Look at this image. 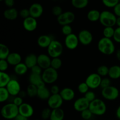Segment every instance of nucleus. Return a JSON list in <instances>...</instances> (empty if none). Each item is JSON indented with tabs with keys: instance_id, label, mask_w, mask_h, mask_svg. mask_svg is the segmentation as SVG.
Here are the masks:
<instances>
[{
	"instance_id": "obj_1",
	"label": "nucleus",
	"mask_w": 120,
	"mask_h": 120,
	"mask_svg": "<svg viewBox=\"0 0 120 120\" xmlns=\"http://www.w3.org/2000/svg\"><path fill=\"white\" fill-rule=\"evenodd\" d=\"M98 50L105 55H111L115 52L116 47L111 39L103 37L99 40L97 44Z\"/></svg>"
},
{
	"instance_id": "obj_2",
	"label": "nucleus",
	"mask_w": 120,
	"mask_h": 120,
	"mask_svg": "<svg viewBox=\"0 0 120 120\" xmlns=\"http://www.w3.org/2000/svg\"><path fill=\"white\" fill-rule=\"evenodd\" d=\"M1 114L5 119L14 120L19 114V107L13 103H8L2 107Z\"/></svg>"
},
{
	"instance_id": "obj_3",
	"label": "nucleus",
	"mask_w": 120,
	"mask_h": 120,
	"mask_svg": "<svg viewBox=\"0 0 120 120\" xmlns=\"http://www.w3.org/2000/svg\"><path fill=\"white\" fill-rule=\"evenodd\" d=\"M89 109L93 115L101 116L106 112L107 105L104 101L99 98H96L90 103Z\"/></svg>"
},
{
	"instance_id": "obj_4",
	"label": "nucleus",
	"mask_w": 120,
	"mask_h": 120,
	"mask_svg": "<svg viewBox=\"0 0 120 120\" xmlns=\"http://www.w3.org/2000/svg\"><path fill=\"white\" fill-rule=\"evenodd\" d=\"M117 17L114 13L109 11H103L101 12L100 22L105 27H114L116 25Z\"/></svg>"
},
{
	"instance_id": "obj_5",
	"label": "nucleus",
	"mask_w": 120,
	"mask_h": 120,
	"mask_svg": "<svg viewBox=\"0 0 120 120\" xmlns=\"http://www.w3.org/2000/svg\"><path fill=\"white\" fill-rule=\"evenodd\" d=\"M47 49L48 55L51 58L60 57L63 53V46L61 42L53 39Z\"/></svg>"
},
{
	"instance_id": "obj_6",
	"label": "nucleus",
	"mask_w": 120,
	"mask_h": 120,
	"mask_svg": "<svg viewBox=\"0 0 120 120\" xmlns=\"http://www.w3.org/2000/svg\"><path fill=\"white\" fill-rule=\"evenodd\" d=\"M59 75L57 70L51 67L43 70L42 74V79L46 84H53L55 83Z\"/></svg>"
},
{
	"instance_id": "obj_7",
	"label": "nucleus",
	"mask_w": 120,
	"mask_h": 120,
	"mask_svg": "<svg viewBox=\"0 0 120 120\" xmlns=\"http://www.w3.org/2000/svg\"><path fill=\"white\" fill-rule=\"evenodd\" d=\"M120 95L119 90L116 87L110 86L101 90V96L104 99L109 101H114L118 98Z\"/></svg>"
},
{
	"instance_id": "obj_8",
	"label": "nucleus",
	"mask_w": 120,
	"mask_h": 120,
	"mask_svg": "<svg viewBox=\"0 0 120 120\" xmlns=\"http://www.w3.org/2000/svg\"><path fill=\"white\" fill-rule=\"evenodd\" d=\"M76 16L71 11H66L63 12L60 16L57 17V21L60 25L64 26L66 25H70L75 21Z\"/></svg>"
},
{
	"instance_id": "obj_9",
	"label": "nucleus",
	"mask_w": 120,
	"mask_h": 120,
	"mask_svg": "<svg viewBox=\"0 0 120 120\" xmlns=\"http://www.w3.org/2000/svg\"><path fill=\"white\" fill-rule=\"evenodd\" d=\"M102 77L97 73H93L87 77L85 82L89 88L91 89H96L100 87Z\"/></svg>"
},
{
	"instance_id": "obj_10",
	"label": "nucleus",
	"mask_w": 120,
	"mask_h": 120,
	"mask_svg": "<svg viewBox=\"0 0 120 120\" xmlns=\"http://www.w3.org/2000/svg\"><path fill=\"white\" fill-rule=\"evenodd\" d=\"M79 42L84 46H87L91 44L93 40V36L90 31L87 29L80 30L78 34Z\"/></svg>"
},
{
	"instance_id": "obj_11",
	"label": "nucleus",
	"mask_w": 120,
	"mask_h": 120,
	"mask_svg": "<svg viewBox=\"0 0 120 120\" xmlns=\"http://www.w3.org/2000/svg\"><path fill=\"white\" fill-rule=\"evenodd\" d=\"M47 101H48V107L51 109L52 110H54V109L61 108L64 101L60 94H52Z\"/></svg>"
},
{
	"instance_id": "obj_12",
	"label": "nucleus",
	"mask_w": 120,
	"mask_h": 120,
	"mask_svg": "<svg viewBox=\"0 0 120 120\" xmlns=\"http://www.w3.org/2000/svg\"><path fill=\"white\" fill-rule=\"evenodd\" d=\"M79 43L78 36L73 33L65 37L64 44L66 47L69 50H74L76 49Z\"/></svg>"
},
{
	"instance_id": "obj_13",
	"label": "nucleus",
	"mask_w": 120,
	"mask_h": 120,
	"mask_svg": "<svg viewBox=\"0 0 120 120\" xmlns=\"http://www.w3.org/2000/svg\"><path fill=\"white\" fill-rule=\"evenodd\" d=\"M8 92L12 96H17L21 91V87L19 82L15 79H11L6 87Z\"/></svg>"
},
{
	"instance_id": "obj_14",
	"label": "nucleus",
	"mask_w": 120,
	"mask_h": 120,
	"mask_svg": "<svg viewBox=\"0 0 120 120\" xmlns=\"http://www.w3.org/2000/svg\"><path fill=\"white\" fill-rule=\"evenodd\" d=\"M90 103V102L84 97H80L75 101L73 104V108L76 111L81 112L89 109Z\"/></svg>"
},
{
	"instance_id": "obj_15",
	"label": "nucleus",
	"mask_w": 120,
	"mask_h": 120,
	"mask_svg": "<svg viewBox=\"0 0 120 120\" xmlns=\"http://www.w3.org/2000/svg\"><path fill=\"white\" fill-rule=\"evenodd\" d=\"M51 60V57L46 54H40L38 56V65L43 70L50 68Z\"/></svg>"
},
{
	"instance_id": "obj_16",
	"label": "nucleus",
	"mask_w": 120,
	"mask_h": 120,
	"mask_svg": "<svg viewBox=\"0 0 120 120\" xmlns=\"http://www.w3.org/2000/svg\"><path fill=\"white\" fill-rule=\"evenodd\" d=\"M30 15L32 17L38 19L41 17L43 13V6L39 3H34L29 8Z\"/></svg>"
},
{
	"instance_id": "obj_17",
	"label": "nucleus",
	"mask_w": 120,
	"mask_h": 120,
	"mask_svg": "<svg viewBox=\"0 0 120 120\" xmlns=\"http://www.w3.org/2000/svg\"><path fill=\"white\" fill-rule=\"evenodd\" d=\"M19 114L29 118L34 115V109L30 104L23 103L21 106L19 107Z\"/></svg>"
},
{
	"instance_id": "obj_18",
	"label": "nucleus",
	"mask_w": 120,
	"mask_h": 120,
	"mask_svg": "<svg viewBox=\"0 0 120 120\" xmlns=\"http://www.w3.org/2000/svg\"><path fill=\"white\" fill-rule=\"evenodd\" d=\"M23 27L26 31L33 32L38 27V22L36 19L29 16L23 21Z\"/></svg>"
},
{
	"instance_id": "obj_19",
	"label": "nucleus",
	"mask_w": 120,
	"mask_h": 120,
	"mask_svg": "<svg viewBox=\"0 0 120 120\" xmlns=\"http://www.w3.org/2000/svg\"><path fill=\"white\" fill-rule=\"evenodd\" d=\"M29 82L30 84L36 86L38 88L46 86V83L42 79V75H36L30 73L29 77Z\"/></svg>"
},
{
	"instance_id": "obj_20",
	"label": "nucleus",
	"mask_w": 120,
	"mask_h": 120,
	"mask_svg": "<svg viewBox=\"0 0 120 120\" xmlns=\"http://www.w3.org/2000/svg\"><path fill=\"white\" fill-rule=\"evenodd\" d=\"M60 95L63 98V101H70L74 99L75 97V93L72 89L70 87H64L60 90Z\"/></svg>"
},
{
	"instance_id": "obj_21",
	"label": "nucleus",
	"mask_w": 120,
	"mask_h": 120,
	"mask_svg": "<svg viewBox=\"0 0 120 120\" xmlns=\"http://www.w3.org/2000/svg\"><path fill=\"white\" fill-rule=\"evenodd\" d=\"M53 39L48 35H42L39 36L37 40V43L39 46L41 48H47L50 45L53 41Z\"/></svg>"
},
{
	"instance_id": "obj_22",
	"label": "nucleus",
	"mask_w": 120,
	"mask_h": 120,
	"mask_svg": "<svg viewBox=\"0 0 120 120\" xmlns=\"http://www.w3.org/2000/svg\"><path fill=\"white\" fill-rule=\"evenodd\" d=\"M6 60L8 62L9 65L15 66L16 65L21 63L22 57H21V55L18 53L12 52L9 54Z\"/></svg>"
},
{
	"instance_id": "obj_23",
	"label": "nucleus",
	"mask_w": 120,
	"mask_h": 120,
	"mask_svg": "<svg viewBox=\"0 0 120 120\" xmlns=\"http://www.w3.org/2000/svg\"><path fill=\"white\" fill-rule=\"evenodd\" d=\"M24 63L28 69H31L33 67L38 64V56L34 53H30L26 56Z\"/></svg>"
},
{
	"instance_id": "obj_24",
	"label": "nucleus",
	"mask_w": 120,
	"mask_h": 120,
	"mask_svg": "<svg viewBox=\"0 0 120 120\" xmlns=\"http://www.w3.org/2000/svg\"><path fill=\"white\" fill-rule=\"evenodd\" d=\"M18 12L15 8H10L4 11L3 15L4 18L9 21L15 20L18 16Z\"/></svg>"
},
{
	"instance_id": "obj_25",
	"label": "nucleus",
	"mask_w": 120,
	"mask_h": 120,
	"mask_svg": "<svg viewBox=\"0 0 120 120\" xmlns=\"http://www.w3.org/2000/svg\"><path fill=\"white\" fill-rule=\"evenodd\" d=\"M37 97L42 100H48L51 96V93L49 89L45 86L38 88Z\"/></svg>"
},
{
	"instance_id": "obj_26",
	"label": "nucleus",
	"mask_w": 120,
	"mask_h": 120,
	"mask_svg": "<svg viewBox=\"0 0 120 120\" xmlns=\"http://www.w3.org/2000/svg\"><path fill=\"white\" fill-rule=\"evenodd\" d=\"M109 78L111 79H118L120 78V66L118 65H113L109 68Z\"/></svg>"
},
{
	"instance_id": "obj_27",
	"label": "nucleus",
	"mask_w": 120,
	"mask_h": 120,
	"mask_svg": "<svg viewBox=\"0 0 120 120\" xmlns=\"http://www.w3.org/2000/svg\"><path fill=\"white\" fill-rule=\"evenodd\" d=\"M64 117V112L61 108L52 110L50 120H63Z\"/></svg>"
},
{
	"instance_id": "obj_28",
	"label": "nucleus",
	"mask_w": 120,
	"mask_h": 120,
	"mask_svg": "<svg viewBox=\"0 0 120 120\" xmlns=\"http://www.w3.org/2000/svg\"><path fill=\"white\" fill-rule=\"evenodd\" d=\"M101 12L97 9H91L88 12L87 14V18L90 22H97L99 21Z\"/></svg>"
},
{
	"instance_id": "obj_29",
	"label": "nucleus",
	"mask_w": 120,
	"mask_h": 120,
	"mask_svg": "<svg viewBox=\"0 0 120 120\" xmlns=\"http://www.w3.org/2000/svg\"><path fill=\"white\" fill-rule=\"evenodd\" d=\"M14 71L15 73L19 76H22L25 74L28 71V67L26 66L24 63H20L19 64H17L15 66H14Z\"/></svg>"
},
{
	"instance_id": "obj_30",
	"label": "nucleus",
	"mask_w": 120,
	"mask_h": 120,
	"mask_svg": "<svg viewBox=\"0 0 120 120\" xmlns=\"http://www.w3.org/2000/svg\"><path fill=\"white\" fill-rule=\"evenodd\" d=\"M11 79L8 73L0 71V87H6Z\"/></svg>"
},
{
	"instance_id": "obj_31",
	"label": "nucleus",
	"mask_w": 120,
	"mask_h": 120,
	"mask_svg": "<svg viewBox=\"0 0 120 120\" xmlns=\"http://www.w3.org/2000/svg\"><path fill=\"white\" fill-rule=\"evenodd\" d=\"M71 5L77 9H83L88 5L89 0H71Z\"/></svg>"
},
{
	"instance_id": "obj_32",
	"label": "nucleus",
	"mask_w": 120,
	"mask_h": 120,
	"mask_svg": "<svg viewBox=\"0 0 120 120\" xmlns=\"http://www.w3.org/2000/svg\"><path fill=\"white\" fill-rule=\"evenodd\" d=\"M11 53L9 48L6 45L0 44V59L6 60Z\"/></svg>"
},
{
	"instance_id": "obj_33",
	"label": "nucleus",
	"mask_w": 120,
	"mask_h": 120,
	"mask_svg": "<svg viewBox=\"0 0 120 120\" xmlns=\"http://www.w3.org/2000/svg\"><path fill=\"white\" fill-rule=\"evenodd\" d=\"M38 90V89L36 86L29 84L27 87L26 91L27 96H29V97H31V98L36 97V96H37Z\"/></svg>"
},
{
	"instance_id": "obj_34",
	"label": "nucleus",
	"mask_w": 120,
	"mask_h": 120,
	"mask_svg": "<svg viewBox=\"0 0 120 120\" xmlns=\"http://www.w3.org/2000/svg\"><path fill=\"white\" fill-rule=\"evenodd\" d=\"M10 94L6 87H0V102L4 103L9 99Z\"/></svg>"
},
{
	"instance_id": "obj_35",
	"label": "nucleus",
	"mask_w": 120,
	"mask_h": 120,
	"mask_svg": "<svg viewBox=\"0 0 120 120\" xmlns=\"http://www.w3.org/2000/svg\"><path fill=\"white\" fill-rule=\"evenodd\" d=\"M114 32L115 29L113 27H105L103 31V36L106 38H113Z\"/></svg>"
},
{
	"instance_id": "obj_36",
	"label": "nucleus",
	"mask_w": 120,
	"mask_h": 120,
	"mask_svg": "<svg viewBox=\"0 0 120 120\" xmlns=\"http://www.w3.org/2000/svg\"><path fill=\"white\" fill-rule=\"evenodd\" d=\"M109 68L106 65H101L97 68V73L101 77H105L109 75Z\"/></svg>"
},
{
	"instance_id": "obj_37",
	"label": "nucleus",
	"mask_w": 120,
	"mask_h": 120,
	"mask_svg": "<svg viewBox=\"0 0 120 120\" xmlns=\"http://www.w3.org/2000/svg\"><path fill=\"white\" fill-rule=\"evenodd\" d=\"M62 60L60 57H55V58H52L51 65L50 67L53 69L57 70L62 67Z\"/></svg>"
},
{
	"instance_id": "obj_38",
	"label": "nucleus",
	"mask_w": 120,
	"mask_h": 120,
	"mask_svg": "<svg viewBox=\"0 0 120 120\" xmlns=\"http://www.w3.org/2000/svg\"><path fill=\"white\" fill-rule=\"evenodd\" d=\"M52 109L49 107H46L43 109L41 111V118L43 120H47L50 119L52 113Z\"/></svg>"
},
{
	"instance_id": "obj_39",
	"label": "nucleus",
	"mask_w": 120,
	"mask_h": 120,
	"mask_svg": "<svg viewBox=\"0 0 120 120\" xmlns=\"http://www.w3.org/2000/svg\"><path fill=\"white\" fill-rule=\"evenodd\" d=\"M89 89L90 88L85 82L80 83L77 87V90H78L79 92L81 94H85L87 92H88L89 91Z\"/></svg>"
},
{
	"instance_id": "obj_40",
	"label": "nucleus",
	"mask_w": 120,
	"mask_h": 120,
	"mask_svg": "<svg viewBox=\"0 0 120 120\" xmlns=\"http://www.w3.org/2000/svg\"><path fill=\"white\" fill-rule=\"evenodd\" d=\"M103 4L107 8H114L120 2V0H101Z\"/></svg>"
},
{
	"instance_id": "obj_41",
	"label": "nucleus",
	"mask_w": 120,
	"mask_h": 120,
	"mask_svg": "<svg viewBox=\"0 0 120 120\" xmlns=\"http://www.w3.org/2000/svg\"><path fill=\"white\" fill-rule=\"evenodd\" d=\"M93 116V114L89 109H86L81 112V117L83 120H91Z\"/></svg>"
},
{
	"instance_id": "obj_42",
	"label": "nucleus",
	"mask_w": 120,
	"mask_h": 120,
	"mask_svg": "<svg viewBox=\"0 0 120 120\" xmlns=\"http://www.w3.org/2000/svg\"><path fill=\"white\" fill-rule=\"evenodd\" d=\"M62 32L66 36L73 34V29L70 25H66L62 26Z\"/></svg>"
},
{
	"instance_id": "obj_43",
	"label": "nucleus",
	"mask_w": 120,
	"mask_h": 120,
	"mask_svg": "<svg viewBox=\"0 0 120 120\" xmlns=\"http://www.w3.org/2000/svg\"><path fill=\"white\" fill-rule=\"evenodd\" d=\"M52 12L53 15L58 17L61 14H63V9H62V7L60 6L55 5L52 9Z\"/></svg>"
},
{
	"instance_id": "obj_44",
	"label": "nucleus",
	"mask_w": 120,
	"mask_h": 120,
	"mask_svg": "<svg viewBox=\"0 0 120 120\" xmlns=\"http://www.w3.org/2000/svg\"><path fill=\"white\" fill-rule=\"evenodd\" d=\"M111 80H110V78H108V77H105L101 79V82L100 84V87L102 89L107 87L111 86Z\"/></svg>"
},
{
	"instance_id": "obj_45",
	"label": "nucleus",
	"mask_w": 120,
	"mask_h": 120,
	"mask_svg": "<svg viewBox=\"0 0 120 120\" xmlns=\"http://www.w3.org/2000/svg\"><path fill=\"white\" fill-rule=\"evenodd\" d=\"M9 65V63L7 60L0 59V71L6 72Z\"/></svg>"
},
{
	"instance_id": "obj_46",
	"label": "nucleus",
	"mask_w": 120,
	"mask_h": 120,
	"mask_svg": "<svg viewBox=\"0 0 120 120\" xmlns=\"http://www.w3.org/2000/svg\"><path fill=\"white\" fill-rule=\"evenodd\" d=\"M84 97H85L90 103H91V101H94L96 98V94L94 93V92H93V91H90V90L84 94Z\"/></svg>"
},
{
	"instance_id": "obj_47",
	"label": "nucleus",
	"mask_w": 120,
	"mask_h": 120,
	"mask_svg": "<svg viewBox=\"0 0 120 120\" xmlns=\"http://www.w3.org/2000/svg\"><path fill=\"white\" fill-rule=\"evenodd\" d=\"M19 14L20 16L22 18H23V19L30 16V12H29V9H27V8H23V9H21L19 11Z\"/></svg>"
},
{
	"instance_id": "obj_48",
	"label": "nucleus",
	"mask_w": 120,
	"mask_h": 120,
	"mask_svg": "<svg viewBox=\"0 0 120 120\" xmlns=\"http://www.w3.org/2000/svg\"><path fill=\"white\" fill-rule=\"evenodd\" d=\"M43 70L39 66V65H36L34 67H33L31 69H30V71L32 73L36 74V75H42V72H43Z\"/></svg>"
},
{
	"instance_id": "obj_49",
	"label": "nucleus",
	"mask_w": 120,
	"mask_h": 120,
	"mask_svg": "<svg viewBox=\"0 0 120 120\" xmlns=\"http://www.w3.org/2000/svg\"><path fill=\"white\" fill-rule=\"evenodd\" d=\"M12 103H14L15 105H16V106H18L19 107L21 106V105L23 103V98L20 97L19 96H15V97H14V99H13Z\"/></svg>"
},
{
	"instance_id": "obj_50",
	"label": "nucleus",
	"mask_w": 120,
	"mask_h": 120,
	"mask_svg": "<svg viewBox=\"0 0 120 120\" xmlns=\"http://www.w3.org/2000/svg\"><path fill=\"white\" fill-rule=\"evenodd\" d=\"M113 39L117 43H120V28L119 27H117L116 29H115Z\"/></svg>"
},
{
	"instance_id": "obj_51",
	"label": "nucleus",
	"mask_w": 120,
	"mask_h": 120,
	"mask_svg": "<svg viewBox=\"0 0 120 120\" xmlns=\"http://www.w3.org/2000/svg\"><path fill=\"white\" fill-rule=\"evenodd\" d=\"M50 93H51V94H59L60 92V88L58 86L55 85V84L52 86V87H50Z\"/></svg>"
},
{
	"instance_id": "obj_52",
	"label": "nucleus",
	"mask_w": 120,
	"mask_h": 120,
	"mask_svg": "<svg viewBox=\"0 0 120 120\" xmlns=\"http://www.w3.org/2000/svg\"><path fill=\"white\" fill-rule=\"evenodd\" d=\"M114 14L117 17H120V2L113 8Z\"/></svg>"
},
{
	"instance_id": "obj_53",
	"label": "nucleus",
	"mask_w": 120,
	"mask_h": 120,
	"mask_svg": "<svg viewBox=\"0 0 120 120\" xmlns=\"http://www.w3.org/2000/svg\"><path fill=\"white\" fill-rule=\"evenodd\" d=\"M4 3L7 7L8 8H13V6L15 4V1L14 0H4Z\"/></svg>"
},
{
	"instance_id": "obj_54",
	"label": "nucleus",
	"mask_w": 120,
	"mask_h": 120,
	"mask_svg": "<svg viewBox=\"0 0 120 120\" xmlns=\"http://www.w3.org/2000/svg\"><path fill=\"white\" fill-rule=\"evenodd\" d=\"M13 120H28V118L19 114Z\"/></svg>"
},
{
	"instance_id": "obj_55",
	"label": "nucleus",
	"mask_w": 120,
	"mask_h": 120,
	"mask_svg": "<svg viewBox=\"0 0 120 120\" xmlns=\"http://www.w3.org/2000/svg\"><path fill=\"white\" fill-rule=\"evenodd\" d=\"M116 115L117 118H118V120H120V105L118 107V108H117V110H116Z\"/></svg>"
},
{
	"instance_id": "obj_56",
	"label": "nucleus",
	"mask_w": 120,
	"mask_h": 120,
	"mask_svg": "<svg viewBox=\"0 0 120 120\" xmlns=\"http://www.w3.org/2000/svg\"><path fill=\"white\" fill-rule=\"evenodd\" d=\"M116 57L120 62V49H118L117 52H116Z\"/></svg>"
},
{
	"instance_id": "obj_57",
	"label": "nucleus",
	"mask_w": 120,
	"mask_h": 120,
	"mask_svg": "<svg viewBox=\"0 0 120 120\" xmlns=\"http://www.w3.org/2000/svg\"><path fill=\"white\" fill-rule=\"evenodd\" d=\"M116 25L117 26V27L120 28V17H117V22H116Z\"/></svg>"
},
{
	"instance_id": "obj_58",
	"label": "nucleus",
	"mask_w": 120,
	"mask_h": 120,
	"mask_svg": "<svg viewBox=\"0 0 120 120\" xmlns=\"http://www.w3.org/2000/svg\"><path fill=\"white\" fill-rule=\"evenodd\" d=\"M1 1H4V0H0Z\"/></svg>"
},
{
	"instance_id": "obj_59",
	"label": "nucleus",
	"mask_w": 120,
	"mask_h": 120,
	"mask_svg": "<svg viewBox=\"0 0 120 120\" xmlns=\"http://www.w3.org/2000/svg\"></svg>"
}]
</instances>
